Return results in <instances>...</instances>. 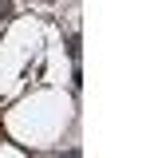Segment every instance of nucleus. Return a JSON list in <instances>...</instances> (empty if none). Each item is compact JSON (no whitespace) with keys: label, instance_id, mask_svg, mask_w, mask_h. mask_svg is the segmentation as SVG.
<instances>
[{"label":"nucleus","instance_id":"2","mask_svg":"<svg viewBox=\"0 0 150 158\" xmlns=\"http://www.w3.org/2000/svg\"><path fill=\"white\" fill-rule=\"evenodd\" d=\"M12 12H16V8H12V0H0V20H8Z\"/></svg>","mask_w":150,"mask_h":158},{"label":"nucleus","instance_id":"1","mask_svg":"<svg viewBox=\"0 0 150 158\" xmlns=\"http://www.w3.org/2000/svg\"><path fill=\"white\" fill-rule=\"evenodd\" d=\"M67 56H71V59H79V36H71V40H67Z\"/></svg>","mask_w":150,"mask_h":158}]
</instances>
